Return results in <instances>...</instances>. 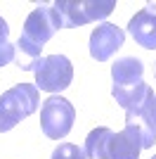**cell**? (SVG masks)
<instances>
[{"label":"cell","mask_w":156,"mask_h":159,"mask_svg":"<svg viewBox=\"0 0 156 159\" xmlns=\"http://www.w3.org/2000/svg\"><path fill=\"white\" fill-rule=\"evenodd\" d=\"M140 150H142L140 135L128 126L121 133H114L106 126L92 128L83 147L88 159H137Z\"/></svg>","instance_id":"obj_1"},{"label":"cell","mask_w":156,"mask_h":159,"mask_svg":"<svg viewBox=\"0 0 156 159\" xmlns=\"http://www.w3.org/2000/svg\"><path fill=\"white\" fill-rule=\"evenodd\" d=\"M40 105L38 88L31 83H19L0 95V133L12 131L21 119L31 116Z\"/></svg>","instance_id":"obj_2"},{"label":"cell","mask_w":156,"mask_h":159,"mask_svg":"<svg viewBox=\"0 0 156 159\" xmlns=\"http://www.w3.org/2000/svg\"><path fill=\"white\" fill-rule=\"evenodd\" d=\"M52 7L59 12L64 29H73L109 17L116 7V0H57Z\"/></svg>","instance_id":"obj_3"},{"label":"cell","mask_w":156,"mask_h":159,"mask_svg":"<svg viewBox=\"0 0 156 159\" xmlns=\"http://www.w3.org/2000/svg\"><path fill=\"white\" fill-rule=\"evenodd\" d=\"M73 121H76L73 105L59 95H50L40 107V128L45 133V138L50 140L66 138L73 128Z\"/></svg>","instance_id":"obj_4"},{"label":"cell","mask_w":156,"mask_h":159,"mask_svg":"<svg viewBox=\"0 0 156 159\" xmlns=\"http://www.w3.org/2000/svg\"><path fill=\"white\" fill-rule=\"evenodd\" d=\"M36 88L47 90V93H59L66 90L73 81V64L64 55H47L36 62Z\"/></svg>","instance_id":"obj_5"},{"label":"cell","mask_w":156,"mask_h":159,"mask_svg":"<svg viewBox=\"0 0 156 159\" xmlns=\"http://www.w3.org/2000/svg\"><path fill=\"white\" fill-rule=\"evenodd\" d=\"M59 29H64V21H62L57 10L52 5H36V10H33L24 21V33H21V36H24L28 43H33L36 48L43 50V45H45Z\"/></svg>","instance_id":"obj_6"},{"label":"cell","mask_w":156,"mask_h":159,"mask_svg":"<svg viewBox=\"0 0 156 159\" xmlns=\"http://www.w3.org/2000/svg\"><path fill=\"white\" fill-rule=\"evenodd\" d=\"M123 40H125L123 29L104 21L90 36V57L97 62H106L109 57H114V52L118 48H123Z\"/></svg>","instance_id":"obj_7"},{"label":"cell","mask_w":156,"mask_h":159,"mask_svg":"<svg viewBox=\"0 0 156 159\" xmlns=\"http://www.w3.org/2000/svg\"><path fill=\"white\" fill-rule=\"evenodd\" d=\"M111 95L116 100V105H121L125 112H142L156 98L151 86H147L144 81L132 83V86H114L111 88Z\"/></svg>","instance_id":"obj_8"},{"label":"cell","mask_w":156,"mask_h":159,"mask_svg":"<svg viewBox=\"0 0 156 159\" xmlns=\"http://www.w3.org/2000/svg\"><path fill=\"white\" fill-rule=\"evenodd\" d=\"M128 31L140 48L144 50H154L156 48V14L151 7H144L128 21Z\"/></svg>","instance_id":"obj_9"},{"label":"cell","mask_w":156,"mask_h":159,"mask_svg":"<svg viewBox=\"0 0 156 159\" xmlns=\"http://www.w3.org/2000/svg\"><path fill=\"white\" fill-rule=\"evenodd\" d=\"M142 74H144V64L137 57H121L111 66L114 86H132V83H140Z\"/></svg>","instance_id":"obj_10"},{"label":"cell","mask_w":156,"mask_h":159,"mask_svg":"<svg viewBox=\"0 0 156 159\" xmlns=\"http://www.w3.org/2000/svg\"><path fill=\"white\" fill-rule=\"evenodd\" d=\"M125 126L132 128V131L140 135V143L144 147H154L156 143V128L149 119V107L142 109V112H125Z\"/></svg>","instance_id":"obj_11"},{"label":"cell","mask_w":156,"mask_h":159,"mask_svg":"<svg viewBox=\"0 0 156 159\" xmlns=\"http://www.w3.org/2000/svg\"><path fill=\"white\" fill-rule=\"evenodd\" d=\"M38 60H40V48L28 43L24 36H19V40L14 43V64L19 66L21 71H33Z\"/></svg>","instance_id":"obj_12"},{"label":"cell","mask_w":156,"mask_h":159,"mask_svg":"<svg viewBox=\"0 0 156 159\" xmlns=\"http://www.w3.org/2000/svg\"><path fill=\"white\" fill-rule=\"evenodd\" d=\"M14 62V45L10 43V26L0 17V66H7Z\"/></svg>","instance_id":"obj_13"},{"label":"cell","mask_w":156,"mask_h":159,"mask_svg":"<svg viewBox=\"0 0 156 159\" xmlns=\"http://www.w3.org/2000/svg\"><path fill=\"white\" fill-rule=\"evenodd\" d=\"M52 159H88L83 147L73 145V143H59L52 152Z\"/></svg>","instance_id":"obj_14"},{"label":"cell","mask_w":156,"mask_h":159,"mask_svg":"<svg viewBox=\"0 0 156 159\" xmlns=\"http://www.w3.org/2000/svg\"><path fill=\"white\" fill-rule=\"evenodd\" d=\"M149 119H151V124H154V128H156V98L151 100V105H149Z\"/></svg>","instance_id":"obj_15"},{"label":"cell","mask_w":156,"mask_h":159,"mask_svg":"<svg viewBox=\"0 0 156 159\" xmlns=\"http://www.w3.org/2000/svg\"><path fill=\"white\" fill-rule=\"evenodd\" d=\"M151 159H156V154H154V157H151Z\"/></svg>","instance_id":"obj_16"},{"label":"cell","mask_w":156,"mask_h":159,"mask_svg":"<svg viewBox=\"0 0 156 159\" xmlns=\"http://www.w3.org/2000/svg\"><path fill=\"white\" fill-rule=\"evenodd\" d=\"M154 74H156V71H154Z\"/></svg>","instance_id":"obj_17"}]
</instances>
